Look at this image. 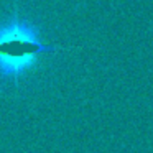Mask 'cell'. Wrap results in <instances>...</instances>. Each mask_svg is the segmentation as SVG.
<instances>
[{
  "label": "cell",
  "instance_id": "obj_1",
  "mask_svg": "<svg viewBox=\"0 0 153 153\" xmlns=\"http://www.w3.org/2000/svg\"><path fill=\"white\" fill-rule=\"evenodd\" d=\"M54 51L56 46L43 43L33 23L13 15L0 25V79L17 82L43 54Z\"/></svg>",
  "mask_w": 153,
  "mask_h": 153
}]
</instances>
